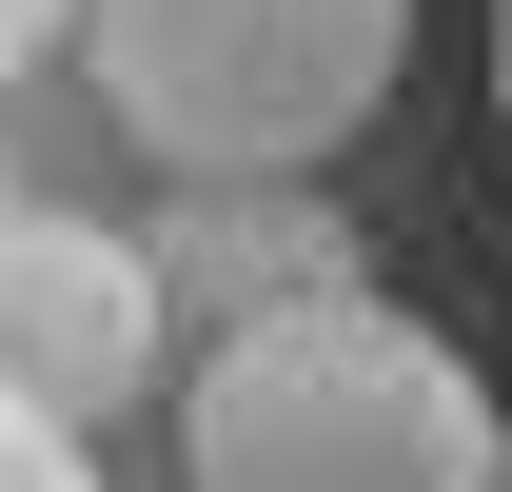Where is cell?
Returning <instances> with one entry per match:
<instances>
[{"mask_svg":"<svg viewBox=\"0 0 512 492\" xmlns=\"http://www.w3.org/2000/svg\"><path fill=\"white\" fill-rule=\"evenodd\" d=\"M493 473H512V394L375 276L237 315L178 374V492H493Z\"/></svg>","mask_w":512,"mask_h":492,"instance_id":"1","label":"cell"},{"mask_svg":"<svg viewBox=\"0 0 512 492\" xmlns=\"http://www.w3.org/2000/svg\"><path fill=\"white\" fill-rule=\"evenodd\" d=\"M158 237H99V217H0V374L40 414H119L138 355H158Z\"/></svg>","mask_w":512,"mask_h":492,"instance_id":"3","label":"cell"},{"mask_svg":"<svg viewBox=\"0 0 512 492\" xmlns=\"http://www.w3.org/2000/svg\"><path fill=\"white\" fill-rule=\"evenodd\" d=\"M493 492H512V473H493Z\"/></svg>","mask_w":512,"mask_h":492,"instance_id":"8","label":"cell"},{"mask_svg":"<svg viewBox=\"0 0 512 492\" xmlns=\"http://www.w3.org/2000/svg\"><path fill=\"white\" fill-rule=\"evenodd\" d=\"M40 40H79V0H0V79L40 60Z\"/></svg>","mask_w":512,"mask_h":492,"instance_id":"6","label":"cell"},{"mask_svg":"<svg viewBox=\"0 0 512 492\" xmlns=\"http://www.w3.org/2000/svg\"><path fill=\"white\" fill-rule=\"evenodd\" d=\"M493 119H512V0H493Z\"/></svg>","mask_w":512,"mask_h":492,"instance_id":"7","label":"cell"},{"mask_svg":"<svg viewBox=\"0 0 512 492\" xmlns=\"http://www.w3.org/2000/svg\"><path fill=\"white\" fill-rule=\"evenodd\" d=\"M79 60L158 178H316L394 99L414 0H79Z\"/></svg>","mask_w":512,"mask_h":492,"instance_id":"2","label":"cell"},{"mask_svg":"<svg viewBox=\"0 0 512 492\" xmlns=\"http://www.w3.org/2000/svg\"><path fill=\"white\" fill-rule=\"evenodd\" d=\"M0 492H99V453H79V414H40L20 374H0Z\"/></svg>","mask_w":512,"mask_h":492,"instance_id":"5","label":"cell"},{"mask_svg":"<svg viewBox=\"0 0 512 492\" xmlns=\"http://www.w3.org/2000/svg\"><path fill=\"white\" fill-rule=\"evenodd\" d=\"M158 296L197 335H237V315H296V296H355V217L316 178H178L158 217Z\"/></svg>","mask_w":512,"mask_h":492,"instance_id":"4","label":"cell"}]
</instances>
